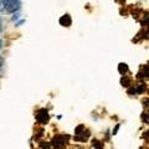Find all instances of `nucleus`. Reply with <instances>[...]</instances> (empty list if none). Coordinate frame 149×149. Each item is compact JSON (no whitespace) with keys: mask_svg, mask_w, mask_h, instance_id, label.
<instances>
[{"mask_svg":"<svg viewBox=\"0 0 149 149\" xmlns=\"http://www.w3.org/2000/svg\"><path fill=\"white\" fill-rule=\"evenodd\" d=\"M67 139H68V136H56L52 139V142H51V146L54 148H62L67 143Z\"/></svg>","mask_w":149,"mask_h":149,"instance_id":"2","label":"nucleus"},{"mask_svg":"<svg viewBox=\"0 0 149 149\" xmlns=\"http://www.w3.org/2000/svg\"><path fill=\"white\" fill-rule=\"evenodd\" d=\"M60 24H61L62 26H66V27L71 26V24H72L71 16H70L68 14H65L63 16H61V17H60Z\"/></svg>","mask_w":149,"mask_h":149,"instance_id":"4","label":"nucleus"},{"mask_svg":"<svg viewBox=\"0 0 149 149\" xmlns=\"http://www.w3.org/2000/svg\"><path fill=\"white\" fill-rule=\"evenodd\" d=\"M120 83H122L123 86H129V85H130V78L124 77V78H122V81H120Z\"/></svg>","mask_w":149,"mask_h":149,"instance_id":"8","label":"nucleus"},{"mask_svg":"<svg viewBox=\"0 0 149 149\" xmlns=\"http://www.w3.org/2000/svg\"><path fill=\"white\" fill-rule=\"evenodd\" d=\"M92 147L95 149H103V144H102L100 141H97V139H93L92 141Z\"/></svg>","mask_w":149,"mask_h":149,"instance_id":"6","label":"nucleus"},{"mask_svg":"<svg viewBox=\"0 0 149 149\" xmlns=\"http://www.w3.org/2000/svg\"><path fill=\"white\" fill-rule=\"evenodd\" d=\"M5 10V0H0V11Z\"/></svg>","mask_w":149,"mask_h":149,"instance_id":"9","label":"nucleus"},{"mask_svg":"<svg viewBox=\"0 0 149 149\" xmlns=\"http://www.w3.org/2000/svg\"><path fill=\"white\" fill-rule=\"evenodd\" d=\"M144 137H148V138H149V132H146V133H144Z\"/></svg>","mask_w":149,"mask_h":149,"instance_id":"12","label":"nucleus"},{"mask_svg":"<svg viewBox=\"0 0 149 149\" xmlns=\"http://www.w3.org/2000/svg\"><path fill=\"white\" fill-rule=\"evenodd\" d=\"M1 66H3V58L0 57V67H1Z\"/></svg>","mask_w":149,"mask_h":149,"instance_id":"13","label":"nucleus"},{"mask_svg":"<svg viewBox=\"0 0 149 149\" xmlns=\"http://www.w3.org/2000/svg\"><path fill=\"white\" fill-rule=\"evenodd\" d=\"M3 31V25H1V17H0V32Z\"/></svg>","mask_w":149,"mask_h":149,"instance_id":"11","label":"nucleus"},{"mask_svg":"<svg viewBox=\"0 0 149 149\" xmlns=\"http://www.w3.org/2000/svg\"><path fill=\"white\" fill-rule=\"evenodd\" d=\"M142 149H148V148H142Z\"/></svg>","mask_w":149,"mask_h":149,"instance_id":"15","label":"nucleus"},{"mask_svg":"<svg viewBox=\"0 0 149 149\" xmlns=\"http://www.w3.org/2000/svg\"><path fill=\"white\" fill-rule=\"evenodd\" d=\"M118 71L120 74H125L128 71V66H127V63H119L118 65Z\"/></svg>","mask_w":149,"mask_h":149,"instance_id":"5","label":"nucleus"},{"mask_svg":"<svg viewBox=\"0 0 149 149\" xmlns=\"http://www.w3.org/2000/svg\"><path fill=\"white\" fill-rule=\"evenodd\" d=\"M3 47V40H0V49Z\"/></svg>","mask_w":149,"mask_h":149,"instance_id":"14","label":"nucleus"},{"mask_svg":"<svg viewBox=\"0 0 149 149\" xmlns=\"http://www.w3.org/2000/svg\"><path fill=\"white\" fill-rule=\"evenodd\" d=\"M118 128H119V124H117V125H116V128L113 129V136H114V134H116V133H117V130H118Z\"/></svg>","mask_w":149,"mask_h":149,"instance_id":"10","label":"nucleus"},{"mask_svg":"<svg viewBox=\"0 0 149 149\" xmlns=\"http://www.w3.org/2000/svg\"><path fill=\"white\" fill-rule=\"evenodd\" d=\"M20 9V0H5V10L8 13H15Z\"/></svg>","mask_w":149,"mask_h":149,"instance_id":"1","label":"nucleus"},{"mask_svg":"<svg viewBox=\"0 0 149 149\" xmlns=\"http://www.w3.org/2000/svg\"><path fill=\"white\" fill-rule=\"evenodd\" d=\"M49 119H50V114H49L47 109L42 108V109H40V111L36 113V120H37L39 123H41V124L47 123Z\"/></svg>","mask_w":149,"mask_h":149,"instance_id":"3","label":"nucleus"},{"mask_svg":"<svg viewBox=\"0 0 149 149\" xmlns=\"http://www.w3.org/2000/svg\"><path fill=\"white\" fill-rule=\"evenodd\" d=\"M82 130H85V125H82V124H81V125H78V127L76 128V130H74V133H76V136H80Z\"/></svg>","mask_w":149,"mask_h":149,"instance_id":"7","label":"nucleus"}]
</instances>
